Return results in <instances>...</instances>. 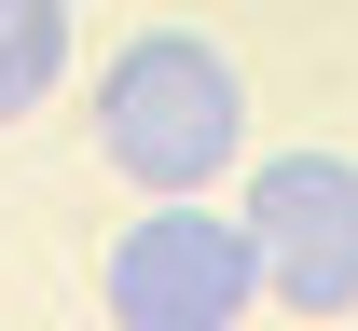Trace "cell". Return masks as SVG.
I'll use <instances>...</instances> for the list:
<instances>
[{
    "mask_svg": "<svg viewBox=\"0 0 358 331\" xmlns=\"http://www.w3.org/2000/svg\"><path fill=\"white\" fill-rule=\"evenodd\" d=\"M96 152L124 166L138 193H207L248 152V83L207 28H138L110 69H96Z\"/></svg>",
    "mask_w": 358,
    "mask_h": 331,
    "instance_id": "6da1fadb",
    "label": "cell"
},
{
    "mask_svg": "<svg viewBox=\"0 0 358 331\" xmlns=\"http://www.w3.org/2000/svg\"><path fill=\"white\" fill-rule=\"evenodd\" d=\"M110 318L124 331H234L262 304V248H248V207H207V193H152V221L110 235Z\"/></svg>",
    "mask_w": 358,
    "mask_h": 331,
    "instance_id": "7a4b0ae2",
    "label": "cell"
},
{
    "mask_svg": "<svg viewBox=\"0 0 358 331\" xmlns=\"http://www.w3.org/2000/svg\"><path fill=\"white\" fill-rule=\"evenodd\" d=\"M234 207L289 318H358V152H262Z\"/></svg>",
    "mask_w": 358,
    "mask_h": 331,
    "instance_id": "3957f363",
    "label": "cell"
},
{
    "mask_svg": "<svg viewBox=\"0 0 358 331\" xmlns=\"http://www.w3.org/2000/svg\"><path fill=\"white\" fill-rule=\"evenodd\" d=\"M69 83V0H0V125H28Z\"/></svg>",
    "mask_w": 358,
    "mask_h": 331,
    "instance_id": "277c9868",
    "label": "cell"
}]
</instances>
